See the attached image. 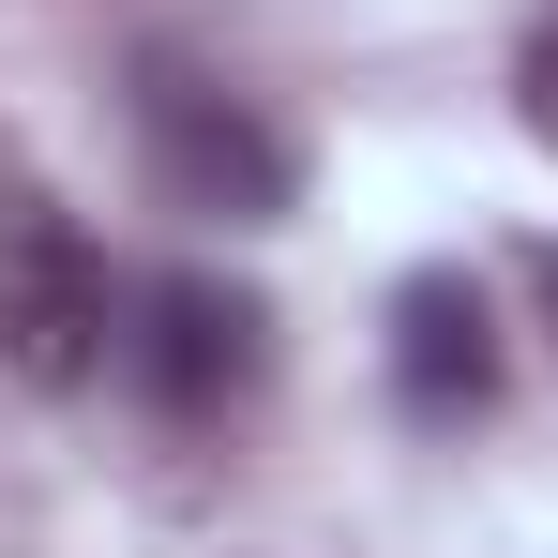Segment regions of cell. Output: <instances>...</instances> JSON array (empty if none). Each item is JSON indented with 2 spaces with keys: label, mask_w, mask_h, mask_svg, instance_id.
<instances>
[{
  "label": "cell",
  "mask_w": 558,
  "mask_h": 558,
  "mask_svg": "<svg viewBox=\"0 0 558 558\" xmlns=\"http://www.w3.org/2000/svg\"><path fill=\"white\" fill-rule=\"evenodd\" d=\"M544 332H558V242H544Z\"/></svg>",
  "instance_id": "8992f818"
},
{
  "label": "cell",
  "mask_w": 558,
  "mask_h": 558,
  "mask_svg": "<svg viewBox=\"0 0 558 558\" xmlns=\"http://www.w3.org/2000/svg\"><path fill=\"white\" fill-rule=\"evenodd\" d=\"M513 121L558 151V15H529V46H513Z\"/></svg>",
  "instance_id": "5b68a950"
},
{
  "label": "cell",
  "mask_w": 558,
  "mask_h": 558,
  "mask_svg": "<svg viewBox=\"0 0 558 558\" xmlns=\"http://www.w3.org/2000/svg\"><path fill=\"white\" fill-rule=\"evenodd\" d=\"M121 377H136L151 423H227L272 377V302L227 272H151L121 302Z\"/></svg>",
  "instance_id": "3957f363"
},
{
  "label": "cell",
  "mask_w": 558,
  "mask_h": 558,
  "mask_svg": "<svg viewBox=\"0 0 558 558\" xmlns=\"http://www.w3.org/2000/svg\"><path fill=\"white\" fill-rule=\"evenodd\" d=\"M106 363H121V287H106L92 227L46 182H0V377L92 392Z\"/></svg>",
  "instance_id": "7a4b0ae2"
},
{
  "label": "cell",
  "mask_w": 558,
  "mask_h": 558,
  "mask_svg": "<svg viewBox=\"0 0 558 558\" xmlns=\"http://www.w3.org/2000/svg\"><path fill=\"white\" fill-rule=\"evenodd\" d=\"M136 167L167 211L196 227H272L287 196H302V151H287V121L242 76H211L196 46H151L136 61Z\"/></svg>",
  "instance_id": "6da1fadb"
},
{
  "label": "cell",
  "mask_w": 558,
  "mask_h": 558,
  "mask_svg": "<svg viewBox=\"0 0 558 558\" xmlns=\"http://www.w3.org/2000/svg\"><path fill=\"white\" fill-rule=\"evenodd\" d=\"M392 408L438 423V438L498 408V302L468 272H408L392 287Z\"/></svg>",
  "instance_id": "277c9868"
}]
</instances>
